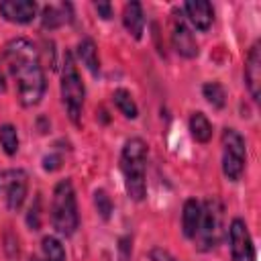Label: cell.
<instances>
[{
  "instance_id": "1",
  "label": "cell",
  "mask_w": 261,
  "mask_h": 261,
  "mask_svg": "<svg viewBox=\"0 0 261 261\" xmlns=\"http://www.w3.org/2000/svg\"><path fill=\"white\" fill-rule=\"evenodd\" d=\"M2 57L8 67V73L16 84V94L20 104L24 108L37 106L45 96L47 80L35 45L24 37L10 39L4 45Z\"/></svg>"
},
{
  "instance_id": "2",
  "label": "cell",
  "mask_w": 261,
  "mask_h": 261,
  "mask_svg": "<svg viewBox=\"0 0 261 261\" xmlns=\"http://www.w3.org/2000/svg\"><path fill=\"white\" fill-rule=\"evenodd\" d=\"M120 169L128 198L141 202L147 194V145L143 139L130 137L124 141L120 153Z\"/></svg>"
},
{
  "instance_id": "3",
  "label": "cell",
  "mask_w": 261,
  "mask_h": 261,
  "mask_svg": "<svg viewBox=\"0 0 261 261\" xmlns=\"http://www.w3.org/2000/svg\"><path fill=\"white\" fill-rule=\"evenodd\" d=\"M51 224L61 237H71L80 226L77 200L71 179H61L53 188L51 198Z\"/></svg>"
},
{
  "instance_id": "4",
  "label": "cell",
  "mask_w": 261,
  "mask_h": 261,
  "mask_svg": "<svg viewBox=\"0 0 261 261\" xmlns=\"http://www.w3.org/2000/svg\"><path fill=\"white\" fill-rule=\"evenodd\" d=\"M84 96L86 88L82 82V75L75 67L73 55H63V69H61V100L67 110V116L73 124H82V112H84Z\"/></svg>"
},
{
  "instance_id": "5",
  "label": "cell",
  "mask_w": 261,
  "mask_h": 261,
  "mask_svg": "<svg viewBox=\"0 0 261 261\" xmlns=\"http://www.w3.org/2000/svg\"><path fill=\"white\" fill-rule=\"evenodd\" d=\"M247 161V147L245 139L234 128L222 130V173L230 181H239L245 171Z\"/></svg>"
},
{
  "instance_id": "6",
  "label": "cell",
  "mask_w": 261,
  "mask_h": 261,
  "mask_svg": "<svg viewBox=\"0 0 261 261\" xmlns=\"http://www.w3.org/2000/svg\"><path fill=\"white\" fill-rule=\"evenodd\" d=\"M29 194V175L24 169L0 171V196L10 212H18Z\"/></svg>"
},
{
  "instance_id": "7",
  "label": "cell",
  "mask_w": 261,
  "mask_h": 261,
  "mask_svg": "<svg viewBox=\"0 0 261 261\" xmlns=\"http://www.w3.org/2000/svg\"><path fill=\"white\" fill-rule=\"evenodd\" d=\"M222 234V208L216 200H206L202 204V218L198 228V243L202 251H210L216 247Z\"/></svg>"
},
{
  "instance_id": "8",
  "label": "cell",
  "mask_w": 261,
  "mask_h": 261,
  "mask_svg": "<svg viewBox=\"0 0 261 261\" xmlns=\"http://www.w3.org/2000/svg\"><path fill=\"white\" fill-rule=\"evenodd\" d=\"M228 243L232 261H255V247L245 220L234 218L228 228Z\"/></svg>"
},
{
  "instance_id": "9",
  "label": "cell",
  "mask_w": 261,
  "mask_h": 261,
  "mask_svg": "<svg viewBox=\"0 0 261 261\" xmlns=\"http://www.w3.org/2000/svg\"><path fill=\"white\" fill-rule=\"evenodd\" d=\"M171 16H173L171 18V45H173L175 53L186 59L198 57V43H196L194 33L186 24V20L181 16H177V12H173Z\"/></svg>"
},
{
  "instance_id": "10",
  "label": "cell",
  "mask_w": 261,
  "mask_h": 261,
  "mask_svg": "<svg viewBox=\"0 0 261 261\" xmlns=\"http://www.w3.org/2000/svg\"><path fill=\"white\" fill-rule=\"evenodd\" d=\"M245 82L251 98L259 102V96H261V43L259 41L253 43L245 59Z\"/></svg>"
},
{
  "instance_id": "11",
  "label": "cell",
  "mask_w": 261,
  "mask_h": 261,
  "mask_svg": "<svg viewBox=\"0 0 261 261\" xmlns=\"http://www.w3.org/2000/svg\"><path fill=\"white\" fill-rule=\"evenodd\" d=\"M0 14L8 22L27 24L37 14V2L35 0H2L0 2Z\"/></svg>"
},
{
  "instance_id": "12",
  "label": "cell",
  "mask_w": 261,
  "mask_h": 261,
  "mask_svg": "<svg viewBox=\"0 0 261 261\" xmlns=\"http://www.w3.org/2000/svg\"><path fill=\"white\" fill-rule=\"evenodd\" d=\"M186 16L190 18V22L198 29V31H208L212 20H214V10L212 4L206 0H190L184 4Z\"/></svg>"
},
{
  "instance_id": "13",
  "label": "cell",
  "mask_w": 261,
  "mask_h": 261,
  "mask_svg": "<svg viewBox=\"0 0 261 261\" xmlns=\"http://www.w3.org/2000/svg\"><path fill=\"white\" fill-rule=\"evenodd\" d=\"M200 218H202V204L196 198H188L184 202V212H181V230L186 239H196L200 228Z\"/></svg>"
},
{
  "instance_id": "14",
  "label": "cell",
  "mask_w": 261,
  "mask_h": 261,
  "mask_svg": "<svg viewBox=\"0 0 261 261\" xmlns=\"http://www.w3.org/2000/svg\"><path fill=\"white\" fill-rule=\"evenodd\" d=\"M122 24L133 39H141L145 33V14L139 2H126L122 8Z\"/></svg>"
},
{
  "instance_id": "15",
  "label": "cell",
  "mask_w": 261,
  "mask_h": 261,
  "mask_svg": "<svg viewBox=\"0 0 261 261\" xmlns=\"http://www.w3.org/2000/svg\"><path fill=\"white\" fill-rule=\"evenodd\" d=\"M71 6L69 4H47L41 14V22L45 29H57L65 22H71Z\"/></svg>"
},
{
  "instance_id": "16",
  "label": "cell",
  "mask_w": 261,
  "mask_h": 261,
  "mask_svg": "<svg viewBox=\"0 0 261 261\" xmlns=\"http://www.w3.org/2000/svg\"><path fill=\"white\" fill-rule=\"evenodd\" d=\"M77 57L80 61L86 65V69L92 73V75H98L100 73V59H98V49H96V43L90 39V37H84L80 43H77Z\"/></svg>"
},
{
  "instance_id": "17",
  "label": "cell",
  "mask_w": 261,
  "mask_h": 261,
  "mask_svg": "<svg viewBox=\"0 0 261 261\" xmlns=\"http://www.w3.org/2000/svg\"><path fill=\"white\" fill-rule=\"evenodd\" d=\"M190 133L198 143H208L212 137V122L204 112H192L190 116Z\"/></svg>"
},
{
  "instance_id": "18",
  "label": "cell",
  "mask_w": 261,
  "mask_h": 261,
  "mask_svg": "<svg viewBox=\"0 0 261 261\" xmlns=\"http://www.w3.org/2000/svg\"><path fill=\"white\" fill-rule=\"evenodd\" d=\"M112 102L120 110V114H124L126 118H137L139 116V108H137V104H135V100H133V96H130L128 90H124V88L114 90Z\"/></svg>"
},
{
  "instance_id": "19",
  "label": "cell",
  "mask_w": 261,
  "mask_h": 261,
  "mask_svg": "<svg viewBox=\"0 0 261 261\" xmlns=\"http://www.w3.org/2000/svg\"><path fill=\"white\" fill-rule=\"evenodd\" d=\"M202 94H204L206 102L212 108H224V104H226V92H224L222 84H218V82H206L202 86Z\"/></svg>"
},
{
  "instance_id": "20",
  "label": "cell",
  "mask_w": 261,
  "mask_h": 261,
  "mask_svg": "<svg viewBox=\"0 0 261 261\" xmlns=\"http://www.w3.org/2000/svg\"><path fill=\"white\" fill-rule=\"evenodd\" d=\"M41 251H43V259L45 261H65V249L61 245L59 239L55 237H43L41 241Z\"/></svg>"
},
{
  "instance_id": "21",
  "label": "cell",
  "mask_w": 261,
  "mask_h": 261,
  "mask_svg": "<svg viewBox=\"0 0 261 261\" xmlns=\"http://www.w3.org/2000/svg\"><path fill=\"white\" fill-rule=\"evenodd\" d=\"M0 147L6 155H16L18 151V133L12 124H2L0 126Z\"/></svg>"
},
{
  "instance_id": "22",
  "label": "cell",
  "mask_w": 261,
  "mask_h": 261,
  "mask_svg": "<svg viewBox=\"0 0 261 261\" xmlns=\"http://www.w3.org/2000/svg\"><path fill=\"white\" fill-rule=\"evenodd\" d=\"M94 206H96L98 214H100L104 220H108L110 214H112V210H114L112 200H110V196L106 194V190H96V192H94Z\"/></svg>"
},
{
  "instance_id": "23",
  "label": "cell",
  "mask_w": 261,
  "mask_h": 261,
  "mask_svg": "<svg viewBox=\"0 0 261 261\" xmlns=\"http://www.w3.org/2000/svg\"><path fill=\"white\" fill-rule=\"evenodd\" d=\"M27 224H29L31 230H39V228H41V196H35L33 204L29 206Z\"/></svg>"
},
{
  "instance_id": "24",
  "label": "cell",
  "mask_w": 261,
  "mask_h": 261,
  "mask_svg": "<svg viewBox=\"0 0 261 261\" xmlns=\"http://www.w3.org/2000/svg\"><path fill=\"white\" fill-rule=\"evenodd\" d=\"M4 251H6V255H8L10 261H18V255H20V251H18V239L10 230H6V234H4Z\"/></svg>"
},
{
  "instance_id": "25",
  "label": "cell",
  "mask_w": 261,
  "mask_h": 261,
  "mask_svg": "<svg viewBox=\"0 0 261 261\" xmlns=\"http://www.w3.org/2000/svg\"><path fill=\"white\" fill-rule=\"evenodd\" d=\"M149 259L151 261H177L167 249H163V247H153L151 251H149Z\"/></svg>"
},
{
  "instance_id": "26",
  "label": "cell",
  "mask_w": 261,
  "mask_h": 261,
  "mask_svg": "<svg viewBox=\"0 0 261 261\" xmlns=\"http://www.w3.org/2000/svg\"><path fill=\"white\" fill-rule=\"evenodd\" d=\"M43 167H45L47 171H57V169L61 167V155H59V153H49V155H45Z\"/></svg>"
},
{
  "instance_id": "27",
  "label": "cell",
  "mask_w": 261,
  "mask_h": 261,
  "mask_svg": "<svg viewBox=\"0 0 261 261\" xmlns=\"http://www.w3.org/2000/svg\"><path fill=\"white\" fill-rule=\"evenodd\" d=\"M118 253H120V261H128V259H130V253H133L130 237H122V239L118 241Z\"/></svg>"
},
{
  "instance_id": "28",
  "label": "cell",
  "mask_w": 261,
  "mask_h": 261,
  "mask_svg": "<svg viewBox=\"0 0 261 261\" xmlns=\"http://www.w3.org/2000/svg\"><path fill=\"white\" fill-rule=\"evenodd\" d=\"M94 8H96L98 16H102V18H110L112 16V6L108 2H96Z\"/></svg>"
},
{
  "instance_id": "29",
  "label": "cell",
  "mask_w": 261,
  "mask_h": 261,
  "mask_svg": "<svg viewBox=\"0 0 261 261\" xmlns=\"http://www.w3.org/2000/svg\"><path fill=\"white\" fill-rule=\"evenodd\" d=\"M4 92H6V80H4V73L0 69V94H4Z\"/></svg>"
},
{
  "instance_id": "30",
  "label": "cell",
  "mask_w": 261,
  "mask_h": 261,
  "mask_svg": "<svg viewBox=\"0 0 261 261\" xmlns=\"http://www.w3.org/2000/svg\"><path fill=\"white\" fill-rule=\"evenodd\" d=\"M29 261H39V259H37V257H31V259H29Z\"/></svg>"
}]
</instances>
